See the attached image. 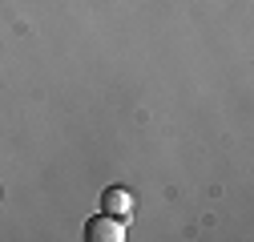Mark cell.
Returning a JSON list of instances; mask_svg holds the SVG:
<instances>
[{
    "label": "cell",
    "mask_w": 254,
    "mask_h": 242,
    "mask_svg": "<svg viewBox=\"0 0 254 242\" xmlns=\"http://www.w3.org/2000/svg\"><path fill=\"white\" fill-rule=\"evenodd\" d=\"M85 238L89 242H121L125 238V226H121V218H113V214H93L89 222H85Z\"/></svg>",
    "instance_id": "obj_1"
},
{
    "label": "cell",
    "mask_w": 254,
    "mask_h": 242,
    "mask_svg": "<svg viewBox=\"0 0 254 242\" xmlns=\"http://www.w3.org/2000/svg\"><path fill=\"white\" fill-rule=\"evenodd\" d=\"M101 210L113 214V218H129V214H133V194L121 190V186H109V190L101 194Z\"/></svg>",
    "instance_id": "obj_2"
}]
</instances>
